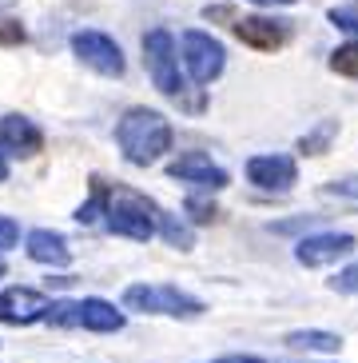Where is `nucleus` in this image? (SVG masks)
<instances>
[{"instance_id": "423d86ee", "label": "nucleus", "mask_w": 358, "mask_h": 363, "mask_svg": "<svg viewBox=\"0 0 358 363\" xmlns=\"http://www.w3.org/2000/svg\"><path fill=\"white\" fill-rule=\"evenodd\" d=\"M179 52H183L187 76L195 80V84H211V80L223 72V65H227V52H223V44L215 40V36L200 33V28L183 33V40H179Z\"/></svg>"}, {"instance_id": "ddd939ff", "label": "nucleus", "mask_w": 358, "mask_h": 363, "mask_svg": "<svg viewBox=\"0 0 358 363\" xmlns=\"http://www.w3.org/2000/svg\"><path fill=\"white\" fill-rule=\"evenodd\" d=\"M48 299L40 296V291H32V288H8V291H0V320L4 323H36L48 315Z\"/></svg>"}, {"instance_id": "f3484780", "label": "nucleus", "mask_w": 358, "mask_h": 363, "mask_svg": "<svg viewBox=\"0 0 358 363\" xmlns=\"http://www.w3.org/2000/svg\"><path fill=\"white\" fill-rule=\"evenodd\" d=\"M335 132H338L335 120H323L315 132H306V136L299 140V152H303V156H323V152H327V144L335 140Z\"/></svg>"}, {"instance_id": "1a4fd4ad", "label": "nucleus", "mask_w": 358, "mask_h": 363, "mask_svg": "<svg viewBox=\"0 0 358 363\" xmlns=\"http://www.w3.org/2000/svg\"><path fill=\"white\" fill-rule=\"evenodd\" d=\"M350 252H354V235H347V232H315V235H303L295 244V259L303 267L335 264V259L350 256Z\"/></svg>"}, {"instance_id": "a878e982", "label": "nucleus", "mask_w": 358, "mask_h": 363, "mask_svg": "<svg viewBox=\"0 0 358 363\" xmlns=\"http://www.w3.org/2000/svg\"><path fill=\"white\" fill-rule=\"evenodd\" d=\"M251 4H263V9H275V4H295V0H251Z\"/></svg>"}, {"instance_id": "393cba45", "label": "nucleus", "mask_w": 358, "mask_h": 363, "mask_svg": "<svg viewBox=\"0 0 358 363\" xmlns=\"http://www.w3.org/2000/svg\"><path fill=\"white\" fill-rule=\"evenodd\" d=\"M211 363H263L259 355H223V359H211Z\"/></svg>"}, {"instance_id": "39448f33", "label": "nucleus", "mask_w": 358, "mask_h": 363, "mask_svg": "<svg viewBox=\"0 0 358 363\" xmlns=\"http://www.w3.org/2000/svg\"><path fill=\"white\" fill-rule=\"evenodd\" d=\"M144 65H148L151 84L163 92V96L179 100L183 92V76H179V48H175V36L168 28H151L144 36Z\"/></svg>"}, {"instance_id": "0eeeda50", "label": "nucleus", "mask_w": 358, "mask_h": 363, "mask_svg": "<svg viewBox=\"0 0 358 363\" xmlns=\"http://www.w3.org/2000/svg\"><path fill=\"white\" fill-rule=\"evenodd\" d=\"M72 52L80 56L88 68H96L100 76H124V52H120V44L108 33H96V28L76 33L72 36Z\"/></svg>"}, {"instance_id": "4be33fe9", "label": "nucleus", "mask_w": 358, "mask_h": 363, "mask_svg": "<svg viewBox=\"0 0 358 363\" xmlns=\"http://www.w3.org/2000/svg\"><path fill=\"white\" fill-rule=\"evenodd\" d=\"M183 208L191 212V220H195V224H211V220H215V203L200 200V196H191V200L183 203Z\"/></svg>"}, {"instance_id": "20e7f679", "label": "nucleus", "mask_w": 358, "mask_h": 363, "mask_svg": "<svg viewBox=\"0 0 358 363\" xmlns=\"http://www.w3.org/2000/svg\"><path fill=\"white\" fill-rule=\"evenodd\" d=\"M48 323L56 328H88V331H120L124 328V311H116V303L108 299H64V303H52Z\"/></svg>"}, {"instance_id": "b1692460", "label": "nucleus", "mask_w": 358, "mask_h": 363, "mask_svg": "<svg viewBox=\"0 0 358 363\" xmlns=\"http://www.w3.org/2000/svg\"><path fill=\"white\" fill-rule=\"evenodd\" d=\"M24 40V28L16 21H0V44H21Z\"/></svg>"}, {"instance_id": "412c9836", "label": "nucleus", "mask_w": 358, "mask_h": 363, "mask_svg": "<svg viewBox=\"0 0 358 363\" xmlns=\"http://www.w3.org/2000/svg\"><path fill=\"white\" fill-rule=\"evenodd\" d=\"M323 192H327V196H342V200H354L358 203V176H342V180L327 184Z\"/></svg>"}, {"instance_id": "f257e3e1", "label": "nucleus", "mask_w": 358, "mask_h": 363, "mask_svg": "<svg viewBox=\"0 0 358 363\" xmlns=\"http://www.w3.org/2000/svg\"><path fill=\"white\" fill-rule=\"evenodd\" d=\"M116 144L127 164L148 168L171 148V124L156 108H127L124 120L116 124Z\"/></svg>"}, {"instance_id": "dca6fc26", "label": "nucleus", "mask_w": 358, "mask_h": 363, "mask_svg": "<svg viewBox=\"0 0 358 363\" xmlns=\"http://www.w3.org/2000/svg\"><path fill=\"white\" fill-rule=\"evenodd\" d=\"M159 235L168 240L171 247H183L187 252L191 244H195V232H191L183 220H175V216H168V212H159Z\"/></svg>"}, {"instance_id": "bb28decb", "label": "nucleus", "mask_w": 358, "mask_h": 363, "mask_svg": "<svg viewBox=\"0 0 358 363\" xmlns=\"http://www.w3.org/2000/svg\"><path fill=\"white\" fill-rule=\"evenodd\" d=\"M8 180V160H4V152H0V184Z\"/></svg>"}, {"instance_id": "6e6552de", "label": "nucleus", "mask_w": 358, "mask_h": 363, "mask_svg": "<svg viewBox=\"0 0 358 363\" xmlns=\"http://www.w3.org/2000/svg\"><path fill=\"white\" fill-rule=\"evenodd\" d=\"M247 180L259 192H291L299 180V168L291 156H279V152H271V156H251L247 160Z\"/></svg>"}, {"instance_id": "cd10ccee", "label": "nucleus", "mask_w": 358, "mask_h": 363, "mask_svg": "<svg viewBox=\"0 0 358 363\" xmlns=\"http://www.w3.org/2000/svg\"><path fill=\"white\" fill-rule=\"evenodd\" d=\"M12 4H16V0H0V12H4V9H12Z\"/></svg>"}, {"instance_id": "7ed1b4c3", "label": "nucleus", "mask_w": 358, "mask_h": 363, "mask_svg": "<svg viewBox=\"0 0 358 363\" xmlns=\"http://www.w3.org/2000/svg\"><path fill=\"white\" fill-rule=\"evenodd\" d=\"M124 303L132 311H151V315H179V320H195L203 315V303L187 291L171 288V284H132L124 291Z\"/></svg>"}, {"instance_id": "6ab92c4d", "label": "nucleus", "mask_w": 358, "mask_h": 363, "mask_svg": "<svg viewBox=\"0 0 358 363\" xmlns=\"http://www.w3.org/2000/svg\"><path fill=\"white\" fill-rule=\"evenodd\" d=\"M330 288L342 291V296H358V264L342 267V272H338V276L330 279Z\"/></svg>"}, {"instance_id": "2eb2a0df", "label": "nucleus", "mask_w": 358, "mask_h": 363, "mask_svg": "<svg viewBox=\"0 0 358 363\" xmlns=\"http://www.w3.org/2000/svg\"><path fill=\"white\" fill-rule=\"evenodd\" d=\"M287 347H295V352H338L342 347V340H338L335 331H291L287 335Z\"/></svg>"}, {"instance_id": "5701e85b", "label": "nucleus", "mask_w": 358, "mask_h": 363, "mask_svg": "<svg viewBox=\"0 0 358 363\" xmlns=\"http://www.w3.org/2000/svg\"><path fill=\"white\" fill-rule=\"evenodd\" d=\"M21 240V228H16V220H8V216H0V252H8L12 244Z\"/></svg>"}, {"instance_id": "aec40b11", "label": "nucleus", "mask_w": 358, "mask_h": 363, "mask_svg": "<svg viewBox=\"0 0 358 363\" xmlns=\"http://www.w3.org/2000/svg\"><path fill=\"white\" fill-rule=\"evenodd\" d=\"M327 16H330V24H335V28L358 36V12H354V9H342V4H338V9H330Z\"/></svg>"}, {"instance_id": "9d476101", "label": "nucleus", "mask_w": 358, "mask_h": 363, "mask_svg": "<svg viewBox=\"0 0 358 363\" xmlns=\"http://www.w3.org/2000/svg\"><path fill=\"white\" fill-rule=\"evenodd\" d=\"M235 36L247 48H255V52H275L291 36V21H279V16H243V21H235Z\"/></svg>"}, {"instance_id": "c85d7f7f", "label": "nucleus", "mask_w": 358, "mask_h": 363, "mask_svg": "<svg viewBox=\"0 0 358 363\" xmlns=\"http://www.w3.org/2000/svg\"><path fill=\"white\" fill-rule=\"evenodd\" d=\"M0 276H4V259H0Z\"/></svg>"}, {"instance_id": "f03ea898", "label": "nucleus", "mask_w": 358, "mask_h": 363, "mask_svg": "<svg viewBox=\"0 0 358 363\" xmlns=\"http://www.w3.org/2000/svg\"><path fill=\"white\" fill-rule=\"evenodd\" d=\"M104 216H108V232L139 240V244H148L159 232V208L132 188H104Z\"/></svg>"}, {"instance_id": "4468645a", "label": "nucleus", "mask_w": 358, "mask_h": 363, "mask_svg": "<svg viewBox=\"0 0 358 363\" xmlns=\"http://www.w3.org/2000/svg\"><path fill=\"white\" fill-rule=\"evenodd\" d=\"M28 259H36L44 267H68L72 264V252H68V240L60 232L36 228V232H28Z\"/></svg>"}, {"instance_id": "f8f14e48", "label": "nucleus", "mask_w": 358, "mask_h": 363, "mask_svg": "<svg viewBox=\"0 0 358 363\" xmlns=\"http://www.w3.org/2000/svg\"><path fill=\"white\" fill-rule=\"evenodd\" d=\"M40 148H44V132L36 128L28 116H16V112L0 116V152L28 160V156H36Z\"/></svg>"}, {"instance_id": "a211bd4d", "label": "nucleus", "mask_w": 358, "mask_h": 363, "mask_svg": "<svg viewBox=\"0 0 358 363\" xmlns=\"http://www.w3.org/2000/svg\"><path fill=\"white\" fill-rule=\"evenodd\" d=\"M330 68H335L338 76H354L358 80V40L335 48V52H330Z\"/></svg>"}, {"instance_id": "9b49d317", "label": "nucleus", "mask_w": 358, "mask_h": 363, "mask_svg": "<svg viewBox=\"0 0 358 363\" xmlns=\"http://www.w3.org/2000/svg\"><path fill=\"white\" fill-rule=\"evenodd\" d=\"M168 176L171 180H183V184H200L207 192L227 188V172L219 164H211V156H203V152H183L179 160L168 164Z\"/></svg>"}]
</instances>
